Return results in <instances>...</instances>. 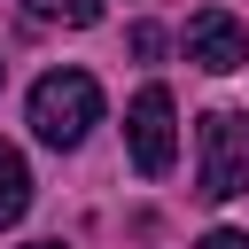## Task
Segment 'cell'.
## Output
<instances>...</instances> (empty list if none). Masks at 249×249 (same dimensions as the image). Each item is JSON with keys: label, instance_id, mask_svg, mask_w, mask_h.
Listing matches in <instances>:
<instances>
[{"label": "cell", "instance_id": "8992f818", "mask_svg": "<svg viewBox=\"0 0 249 249\" xmlns=\"http://www.w3.org/2000/svg\"><path fill=\"white\" fill-rule=\"evenodd\" d=\"M31 16H47V23H70V31H86V23H101V0H23Z\"/></svg>", "mask_w": 249, "mask_h": 249}, {"label": "cell", "instance_id": "7a4b0ae2", "mask_svg": "<svg viewBox=\"0 0 249 249\" xmlns=\"http://www.w3.org/2000/svg\"><path fill=\"white\" fill-rule=\"evenodd\" d=\"M202 195L210 202L249 195V109H210L202 117Z\"/></svg>", "mask_w": 249, "mask_h": 249}, {"label": "cell", "instance_id": "52a82bcc", "mask_svg": "<svg viewBox=\"0 0 249 249\" xmlns=\"http://www.w3.org/2000/svg\"><path fill=\"white\" fill-rule=\"evenodd\" d=\"M202 249H249V233H233V226H210V233H202Z\"/></svg>", "mask_w": 249, "mask_h": 249}, {"label": "cell", "instance_id": "3957f363", "mask_svg": "<svg viewBox=\"0 0 249 249\" xmlns=\"http://www.w3.org/2000/svg\"><path fill=\"white\" fill-rule=\"evenodd\" d=\"M124 132H132V163H140L148 179H163V171H171V156H179L171 93H163V86H140V93H132V109H124Z\"/></svg>", "mask_w": 249, "mask_h": 249}, {"label": "cell", "instance_id": "277c9868", "mask_svg": "<svg viewBox=\"0 0 249 249\" xmlns=\"http://www.w3.org/2000/svg\"><path fill=\"white\" fill-rule=\"evenodd\" d=\"M187 62H202V70H218V78H226V70H241V62H249V31H241L226 8H202V16L187 23Z\"/></svg>", "mask_w": 249, "mask_h": 249}, {"label": "cell", "instance_id": "5b68a950", "mask_svg": "<svg viewBox=\"0 0 249 249\" xmlns=\"http://www.w3.org/2000/svg\"><path fill=\"white\" fill-rule=\"evenodd\" d=\"M23 210H31V163L16 140H0V226H16Z\"/></svg>", "mask_w": 249, "mask_h": 249}, {"label": "cell", "instance_id": "ba28073f", "mask_svg": "<svg viewBox=\"0 0 249 249\" xmlns=\"http://www.w3.org/2000/svg\"><path fill=\"white\" fill-rule=\"evenodd\" d=\"M31 249H62V241H31Z\"/></svg>", "mask_w": 249, "mask_h": 249}, {"label": "cell", "instance_id": "6da1fadb", "mask_svg": "<svg viewBox=\"0 0 249 249\" xmlns=\"http://www.w3.org/2000/svg\"><path fill=\"white\" fill-rule=\"evenodd\" d=\"M93 124H101V86L86 70H47L31 86V132L47 148H78Z\"/></svg>", "mask_w": 249, "mask_h": 249}]
</instances>
